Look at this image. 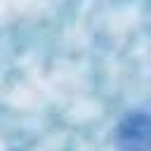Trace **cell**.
Masks as SVG:
<instances>
[{
	"instance_id": "cell-1",
	"label": "cell",
	"mask_w": 151,
	"mask_h": 151,
	"mask_svg": "<svg viewBox=\"0 0 151 151\" xmlns=\"http://www.w3.org/2000/svg\"><path fill=\"white\" fill-rule=\"evenodd\" d=\"M146 139H149V123L144 111L130 113L120 127H118V144L123 151H146Z\"/></svg>"
}]
</instances>
